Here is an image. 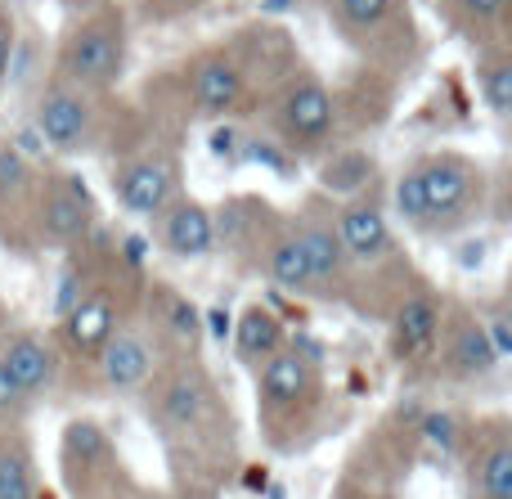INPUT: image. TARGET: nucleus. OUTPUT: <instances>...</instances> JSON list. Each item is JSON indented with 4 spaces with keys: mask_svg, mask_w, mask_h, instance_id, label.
Here are the masks:
<instances>
[{
    "mask_svg": "<svg viewBox=\"0 0 512 499\" xmlns=\"http://www.w3.org/2000/svg\"><path fill=\"white\" fill-rule=\"evenodd\" d=\"M391 212L423 234H450L481 212V167L468 153H427L391 185Z\"/></svg>",
    "mask_w": 512,
    "mask_h": 499,
    "instance_id": "f257e3e1",
    "label": "nucleus"
},
{
    "mask_svg": "<svg viewBox=\"0 0 512 499\" xmlns=\"http://www.w3.org/2000/svg\"><path fill=\"white\" fill-rule=\"evenodd\" d=\"M126 63V32L122 14H95L81 27H72L59 50V81L77 90H108L122 77Z\"/></svg>",
    "mask_w": 512,
    "mask_h": 499,
    "instance_id": "f03ea898",
    "label": "nucleus"
},
{
    "mask_svg": "<svg viewBox=\"0 0 512 499\" xmlns=\"http://www.w3.org/2000/svg\"><path fill=\"white\" fill-rule=\"evenodd\" d=\"M333 122H337V108H333L328 86L315 77H301V81H292L279 95V104H274L270 135L283 149H315V144H324L328 135H333Z\"/></svg>",
    "mask_w": 512,
    "mask_h": 499,
    "instance_id": "7ed1b4c3",
    "label": "nucleus"
},
{
    "mask_svg": "<svg viewBox=\"0 0 512 499\" xmlns=\"http://www.w3.org/2000/svg\"><path fill=\"white\" fill-rule=\"evenodd\" d=\"M36 131L59 153H86L99 135V113L90 104V90L54 81L41 95V104H36Z\"/></svg>",
    "mask_w": 512,
    "mask_h": 499,
    "instance_id": "20e7f679",
    "label": "nucleus"
},
{
    "mask_svg": "<svg viewBox=\"0 0 512 499\" xmlns=\"http://www.w3.org/2000/svg\"><path fill=\"white\" fill-rule=\"evenodd\" d=\"M113 194L131 216H158L180 198V167L167 153H140L113 171Z\"/></svg>",
    "mask_w": 512,
    "mask_h": 499,
    "instance_id": "39448f33",
    "label": "nucleus"
},
{
    "mask_svg": "<svg viewBox=\"0 0 512 499\" xmlns=\"http://www.w3.org/2000/svg\"><path fill=\"white\" fill-rule=\"evenodd\" d=\"M158 248L171 252V257H185V261H198V257H212L221 243H216V216L207 212L203 203L180 194L171 207L158 212Z\"/></svg>",
    "mask_w": 512,
    "mask_h": 499,
    "instance_id": "423d86ee",
    "label": "nucleus"
},
{
    "mask_svg": "<svg viewBox=\"0 0 512 499\" xmlns=\"http://www.w3.org/2000/svg\"><path fill=\"white\" fill-rule=\"evenodd\" d=\"M95 365H99V378H104L108 392L131 396V392H140V387H149L158 360H153V347H149V338H144V333L117 329L113 338L99 347Z\"/></svg>",
    "mask_w": 512,
    "mask_h": 499,
    "instance_id": "0eeeda50",
    "label": "nucleus"
},
{
    "mask_svg": "<svg viewBox=\"0 0 512 499\" xmlns=\"http://www.w3.org/2000/svg\"><path fill=\"white\" fill-rule=\"evenodd\" d=\"M337 243H342L346 261H378L391 252V221L382 212V203L373 198L355 194V203H346L337 212V225H333Z\"/></svg>",
    "mask_w": 512,
    "mask_h": 499,
    "instance_id": "6e6552de",
    "label": "nucleus"
},
{
    "mask_svg": "<svg viewBox=\"0 0 512 499\" xmlns=\"http://www.w3.org/2000/svg\"><path fill=\"white\" fill-rule=\"evenodd\" d=\"M256 396L270 410H297V405H306L315 396V360L301 356L297 347H283L256 374Z\"/></svg>",
    "mask_w": 512,
    "mask_h": 499,
    "instance_id": "1a4fd4ad",
    "label": "nucleus"
},
{
    "mask_svg": "<svg viewBox=\"0 0 512 499\" xmlns=\"http://www.w3.org/2000/svg\"><path fill=\"white\" fill-rule=\"evenodd\" d=\"M95 221V198L81 180H59V185L45 194V207H41V243L50 248H63V243H77L81 234L90 230Z\"/></svg>",
    "mask_w": 512,
    "mask_h": 499,
    "instance_id": "9d476101",
    "label": "nucleus"
},
{
    "mask_svg": "<svg viewBox=\"0 0 512 499\" xmlns=\"http://www.w3.org/2000/svg\"><path fill=\"white\" fill-rule=\"evenodd\" d=\"M441 342V302L432 293L405 297L396 311V324H391V351L396 360L414 365V360H427Z\"/></svg>",
    "mask_w": 512,
    "mask_h": 499,
    "instance_id": "9b49d317",
    "label": "nucleus"
},
{
    "mask_svg": "<svg viewBox=\"0 0 512 499\" xmlns=\"http://www.w3.org/2000/svg\"><path fill=\"white\" fill-rule=\"evenodd\" d=\"M117 333V302L108 293H86L68 315L59 320V338L77 356H99L108 338Z\"/></svg>",
    "mask_w": 512,
    "mask_h": 499,
    "instance_id": "f8f14e48",
    "label": "nucleus"
},
{
    "mask_svg": "<svg viewBox=\"0 0 512 499\" xmlns=\"http://www.w3.org/2000/svg\"><path fill=\"white\" fill-rule=\"evenodd\" d=\"M0 369H5L9 383H14L27 401H36V396H45L54 383V347L45 338H36V333H18V338H9L5 347H0Z\"/></svg>",
    "mask_w": 512,
    "mask_h": 499,
    "instance_id": "ddd939ff",
    "label": "nucleus"
},
{
    "mask_svg": "<svg viewBox=\"0 0 512 499\" xmlns=\"http://www.w3.org/2000/svg\"><path fill=\"white\" fill-rule=\"evenodd\" d=\"M189 90H194V104L203 113H230L243 99V72L230 54H207V59L194 63Z\"/></svg>",
    "mask_w": 512,
    "mask_h": 499,
    "instance_id": "4468645a",
    "label": "nucleus"
},
{
    "mask_svg": "<svg viewBox=\"0 0 512 499\" xmlns=\"http://www.w3.org/2000/svg\"><path fill=\"white\" fill-rule=\"evenodd\" d=\"M445 365H450L454 378H490L504 360L495 356L481 320H468V315H463V320H454L450 342H445Z\"/></svg>",
    "mask_w": 512,
    "mask_h": 499,
    "instance_id": "2eb2a0df",
    "label": "nucleus"
},
{
    "mask_svg": "<svg viewBox=\"0 0 512 499\" xmlns=\"http://www.w3.org/2000/svg\"><path fill=\"white\" fill-rule=\"evenodd\" d=\"M472 499H512V441L504 432L486 437L468 464Z\"/></svg>",
    "mask_w": 512,
    "mask_h": 499,
    "instance_id": "dca6fc26",
    "label": "nucleus"
},
{
    "mask_svg": "<svg viewBox=\"0 0 512 499\" xmlns=\"http://www.w3.org/2000/svg\"><path fill=\"white\" fill-rule=\"evenodd\" d=\"M301 243V257H306V275H310V288H328L333 279H342L346 270V252L333 234V221H310L301 230H292Z\"/></svg>",
    "mask_w": 512,
    "mask_h": 499,
    "instance_id": "f3484780",
    "label": "nucleus"
},
{
    "mask_svg": "<svg viewBox=\"0 0 512 499\" xmlns=\"http://www.w3.org/2000/svg\"><path fill=\"white\" fill-rule=\"evenodd\" d=\"M234 347H239L243 365L261 369L265 360L283 351V324L274 320L265 306H248V311H243V320H239V333H234Z\"/></svg>",
    "mask_w": 512,
    "mask_h": 499,
    "instance_id": "a211bd4d",
    "label": "nucleus"
},
{
    "mask_svg": "<svg viewBox=\"0 0 512 499\" xmlns=\"http://www.w3.org/2000/svg\"><path fill=\"white\" fill-rule=\"evenodd\" d=\"M477 90H481V104L490 108V117L508 122L512 117V59L508 54H486V59H481Z\"/></svg>",
    "mask_w": 512,
    "mask_h": 499,
    "instance_id": "6ab92c4d",
    "label": "nucleus"
},
{
    "mask_svg": "<svg viewBox=\"0 0 512 499\" xmlns=\"http://www.w3.org/2000/svg\"><path fill=\"white\" fill-rule=\"evenodd\" d=\"M265 275H270L274 284H283V288H301V293L310 288L306 257H301L297 234H283V239L270 243V252H265Z\"/></svg>",
    "mask_w": 512,
    "mask_h": 499,
    "instance_id": "aec40b11",
    "label": "nucleus"
},
{
    "mask_svg": "<svg viewBox=\"0 0 512 499\" xmlns=\"http://www.w3.org/2000/svg\"><path fill=\"white\" fill-rule=\"evenodd\" d=\"M207 401H212V392H207L203 374H185L167 387V396H162V414H167V423H194L198 414L207 410Z\"/></svg>",
    "mask_w": 512,
    "mask_h": 499,
    "instance_id": "412c9836",
    "label": "nucleus"
},
{
    "mask_svg": "<svg viewBox=\"0 0 512 499\" xmlns=\"http://www.w3.org/2000/svg\"><path fill=\"white\" fill-rule=\"evenodd\" d=\"M0 499H36V473L23 450H0Z\"/></svg>",
    "mask_w": 512,
    "mask_h": 499,
    "instance_id": "4be33fe9",
    "label": "nucleus"
},
{
    "mask_svg": "<svg viewBox=\"0 0 512 499\" xmlns=\"http://www.w3.org/2000/svg\"><path fill=\"white\" fill-rule=\"evenodd\" d=\"M391 14V0H337V18H342L346 27H378L382 18Z\"/></svg>",
    "mask_w": 512,
    "mask_h": 499,
    "instance_id": "5701e85b",
    "label": "nucleus"
},
{
    "mask_svg": "<svg viewBox=\"0 0 512 499\" xmlns=\"http://www.w3.org/2000/svg\"><path fill=\"white\" fill-rule=\"evenodd\" d=\"M328 171H342V176H324L328 189H333V194H351L355 198L364 189V180L373 176V162L369 158H342L337 167H328Z\"/></svg>",
    "mask_w": 512,
    "mask_h": 499,
    "instance_id": "b1692460",
    "label": "nucleus"
},
{
    "mask_svg": "<svg viewBox=\"0 0 512 499\" xmlns=\"http://www.w3.org/2000/svg\"><path fill=\"white\" fill-rule=\"evenodd\" d=\"M423 437H427V446H441V450H459V423H454V414H445V410H432L427 414V423H423Z\"/></svg>",
    "mask_w": 512,
    "mask_h": 499,
    "instance_id": "393cba45",
    "label": "nucleus"
},
{
    "mask_svg": "<svg viewBox=\"0 0 512 499\" xmlns=\"http://www.w3.org/2000/svg\"><path fill=\"white\" fill-rule=\"evenodd\" d=\"M207 149L216 153V158L234 162L239 167V153H243V126H216L212 140H207Z\"/></svg>",
    "mask_w": 512,
    "mask_h": 499,
    "instance_id": "a878e982",
    "label": "nucleus"
},
{
    "mask_svg": "<svg viewBox=\"0 0 512 499\" xmlns=\"http://www.w3.org/2000/svg\"><path fill=\"white\" fill-rule=\"evenodd\" d=\"M481 329H486V338H490V347H495V356L508 360V356H512V324H508V315L495 306V315H490Z\"/></svg>",
    "mask_w": 512,
    "mask_h": 499,
    "instance_id": "bb28decb",
    "label": "nucleus"
},
{
    "mask_svg": "<svg viewBox=\"0 0 512 499\" xmlns=\"http://www.w3.org/2000/svg\"><path fill=\"white\" fill-rule=\"evenodd\" d=\"M27 185V162L18 153H0V194H14Z\"/></svg>",
    "mask_w": 512,
    "mask_h": 499,
    "instance_id": "cd10ccee",
    "label": "nucleus"
},
{
    "mask_svg": "<svg viewBox=\"0 0 512 499\" xmlns=\"http://www.w3.org/2000/svg\"><path fill=\"white\" fill-rule=\"evenodd\" d=\"M508 0H459L463 18H472V23H495L499 14H504Z\"/></svg>",
    "mask_w": 512,
    "mask_h": 499,
    "instance_id": "c85d7f7f",
    "label": "nucleus"
},
{
    "mask_svg": "<svg viewBox=\"0 0 512 499\" xmlns=\"http://www.w3.org/2000/svg\"><path fill=\"white\" fill-rule=\"evenodd\" d=\"M27 405H32V401H27V396L18 392L14 383H9V374H5V369H0V419H9V414L27 410Z\"/></svg>",
    "mask_w": 512,
    "mask_h": 499,
    "instance_id": "c756f323",
    "label": "nucleus"
},
{
    "mask_svg": "<svg viewBox=\"0 0 512 499\" xmlns=\"http://www.w3.org/2000/svg\"><path fill=\"white\" fill-rule=\"evenodd\" d=\"M171 324H176V333H180V338H185V342L198 333V315L189 311V302H180V297H176V302H171Z\"/></svg>",
    "mask_w": 512,
    "mask_h": 499,
    "instance_id": "7c9ffc66",
    "label": "nucleus"
},
{
    "mask_svg": "<svg viewBox=\"0 0 512 499\" xmlns=\"http://www.w3.org/2000/svg\"><path fill=\"white\" fill-rule=\"evenodd\" d=\"M9 54H14V27L0 23V77H5V68H9Z\"/></svg>",
    "mask_w": 512,
    "mask_h": 499,
    "instance_id": "2f4dec72",
    "label": "nucleus"
},
{
    "mask_svg": "<svg viewBox=\"0 0 512 499\" xmlns=\"http://www.w3.org/2000/svg\"><path fill=\"white\" fill-rule=\"evenodd\" d=\"M207 324H212L216 338H230V315H225V311H212V315H207Z\"/></svg>",
    "mask_w": 512,
    "mask_h": 499,
    "instance_id": "473e14b6",
    "label": "nucleus"
}]
</instances>
